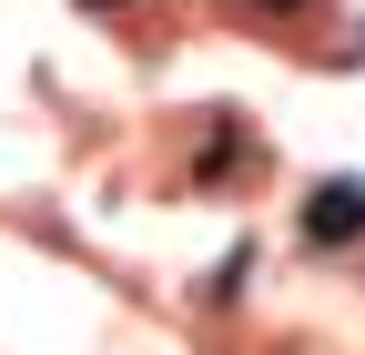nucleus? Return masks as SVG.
<instances>
[{"label": "nucleus", "mask_w": 365, "mask_h": 355, "mask_svg": "<svg viewBox=\"0 0 365 355\" xmlns=\"http://www.w3.org/2000/svg\"><path fill=\"white\" fill-rule=\"evenodd\" d=\"M365 234V183L355 173H335V183L304 193V244H355Z\"/></svg>", "instance_id": "1"}, {"label": "nucleus", "mask_w": 365, "mask_h": 355, "mask_svg": "<svg viewBox=\"0 0 365 355\" xmlns=\"http://www.w3.org/2000/svg\"><path fill=\"white\" fill-rule=\"evenodd\" d=\"M244 163V143H234V122H213V143L193 153V183H223V173Z\"/></svg>", "instance_id": "2"}, {"label": "nucleus", "mask_w": 365, "mask_h": 355, "mask_svg": "<svg viewBox=\"0 0 365 355\" xmlns=\"http://www.w3.org/2000/svg\"><path fill=\"white\" fill-rule=\"evenodd\" d=\"M254 11H274V21H294V11H304V0H254Z\"/></svg>", "instance_id": "3"}, {"label": "nucleus", "mask_w": 365, "mask_h": 355, "mask_svg": "<svg viewBox=\"0 0 365 355\" xmlns=\"http://www.w3.org/2000/svg\"><path fill=\"white\" fill-rule=\"evenodd\" d=\"M81 11H122V0H81Z\"/></svg>", "instance_id": "4"}]
</instances>
